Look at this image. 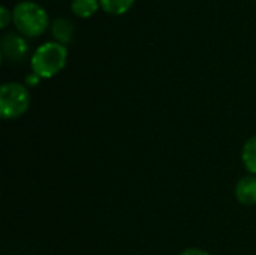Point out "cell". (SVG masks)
<instances>
[{"instance_id":"6da1fadb","label":"cell","mask_w":256,"mask_h":255,"mask_svg":"<svg viewBox=\"0 0 256 255\" xmlns=\"http://www.w3.org/2000/svg\"><path fill=\"white\" fill-rule=\"evenodd\" d=\"M68 48L58 42H45L32 56V71L40 78H52L66 65Z\"/></svg>"},{"instance_id":"7a4b0ae2","label":"cell","mask_w":256,"mask_h":255,"mask_svg":"<svg viewBox=\"0 0 256 255\" xmlns=\"http://www.w3.org/2000/svg\"><path fill=\"white\" fill-rule=\"evenodd\" d=\"M46 11L34 2H20L12 11V21L16 30L28 38L40 36L48 27Z\"/></svg>"},{"instance_id":"3957f363","label":"cell","mask_w":256,"mask_h":255,"mask_svg":"<svg viewBox=\"0 0 256 255\" xmlns=\"http://www.w3.org/2000/svg\"><path fill=\"white\" fill-rule=\"evenodd\" d=\"M30 105V95L21 83H4L0 89V114L6 120L21 117Z\"/></svg>"},{"instance_id":"277c9868","label":"cell","mask_w":256,"mask_h":255,"mask_svg":"<svg viewBox=\"0 0 256 255\" xmlns=\"http://www.w3.org/2000/svg\"><path fill=\"white\" fill-rule=\"evenodd\" d=\"M0 50L3 60L21 62L28 51V44L22 36L16 33H8L0 41Z\"/></svg>"},{"instance_id":"5b68a950","label":"cell","mask_w":256,"mask_h":255,"mask_svg":"<svg viewBox=\"0 0 256 255\" xmlns=\"http://www.w3.org/2000/svg\"><path fill=\"white\" fill-rule=\"evenodd\" d=\"M236 198L244 206L256 204V176H246L236 185Z\"/></svg>"},{"instance_id":"8992f818","label":"cell","mask_w":256,"mask_h":255,"mask_svg":"<svg viewBox=\"0 0 256 255\" xmlns=\"http://www.w3.org/2000/svg\"><path fill=\"white\" fill-rule=\"evenodd\" d=\"M51 33L56 38V42L63 45L69 44L74 38V24L68 18L58 17L51 24Z\"/></svg>"},{"instance_id":"52a82bcc","label":"cell","mask_w":256,"mask_h":255,"mask_svg":"<svg viewBox=\"0 0 256 255\" xmlns=\"http://www.w3.org/2000/svg\"><path fill=\"white\" fill-rule=\"evenodd\" d=\"M242 161L244 168L252 174L256 176V135L250 137L242 150Z\"/></svg>"},{"instance_id":"ba28073f","label":"cell","mask_w":256,"mask_h":255,"mask_svg":"<svg viewBox=\"0 0 256 255\" xmlns=\"http://www.w3.org/2000/svg\"><path fill=\"white\" fill-rule=\"evenodd\" d=\"M99 6V0H72L70 3L72 12L80 18H90L96 14Z\"/></svg>"},{"instance_id":"9c48e42d","label":"cell","mask_w":256,"mask_h":255,"mask_svg":"<svg viewBox=\"0 0 256 255\" xmlns=\"http://www.w3.org/2000/svg\"><path fill=\"white\" fill-rule=\"evenodd\" d=\"M135 0H99L100 8L112 15H122L124 12H128Z\"/></svg>"},{"instance_id":"30bf717a","label":"cell","mask_w":256,"mask_h":255,"mask_svg":"<svg viewBox=\"0 0 256 255\" xmlns=\"http://www.w3.org/2000/svg\"><path fill=\"white\" fill-rule=\"evenodd\" d=\"M10 21H12V12L6 6H2L0 8V27L4 29Z\"/></svg>"},{"instance_id":"8fae6325","label":"cell","mask_w":256,"mask_h":255,"mask_svg":"<svg viewBox=\"0 0 256 255\" xmlns=\"http://www.w3.org/2000/svg\"><path fill=\"white\" fill-rule=\"evenodd\" d=\"M39 81H40V77H39V75H36L34 72H32V74H28V75L26 77V86H30V87L38 86V84H39Z\"/></svg>"},{"instance_id":"7c38bea8","label":"cell","mask_w":256,"mask_h":255,"mask_svg":"<svg viewBox=\"0 0 256 255\" xmlns=\"http://www.w3.org/2000/svg\"><path fill=\"white\" fill-rule=\"evenodd\" d=\"M180 255H212V254H208L207 251L200 249V248H188V249H184V251H183Z\"/></svg>"}]
</instances>
